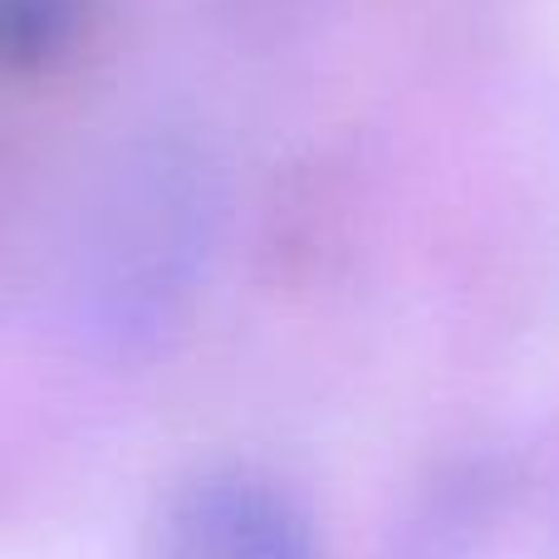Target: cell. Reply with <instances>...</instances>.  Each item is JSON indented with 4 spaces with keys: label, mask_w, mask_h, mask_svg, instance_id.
I'll list each match as a JSON object with an SVG mask.
<instances>
[{
    "label": "cell",
    "mask_w": 559,
    "mask_h": 559,
    "mask_svg": "<svg viewBox=\"0 0 559 559\" xmlns=\"http://www.w3.org/2000/svg\"><path fill=\"white\" fill-rule=\"evenodd\" d=\"M393 559H559V486L521 456H472L417 491Z\"/></svg>",
    "instance_id": "cell-1"
},
{
    "label": "cell",
    "mask_w": 559,
    "mask_h": 559,
    "mask_svg": "<svg viewBox=\"0 0 559 559\" xmlns=\"http://www.w3.org/2000/svg\"><path fill=\"white\" fill-rule=\"evenodd\" d=\"M173 559H319L309 515L251 472H212L167 511Z\"/></svg>",
    "instance_id": "cell-2"
}]
</instances>
